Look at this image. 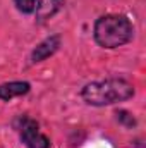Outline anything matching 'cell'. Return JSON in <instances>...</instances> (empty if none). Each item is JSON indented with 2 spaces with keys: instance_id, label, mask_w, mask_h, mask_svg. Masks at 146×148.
<instances>
[{
  "instance_id": "6",
  "label": "cell",
  "mask_w": 146,
  "mask_h": 148,
  "mask_svg": "<svg viewBox=\"0 0 146 148\" xmlns=\"http://www.w3.org/2000/svg\"><path fill=\"white\" fill-rule=\"evenodd\" d=\"M64 7V0H38L36 2V21L38 23H45L50 17H53L60 9Z\"/></svg>"
},
{
  "instance_id": "8",
  "label": "cell",
  "mask_w": 146,
  "mask_h": 148,
  "mask_svg": "<svg viewBox=\"0 0 146 148\" xmlns=\"http://www.w3.org/2000/svg\"><path fill=\"white\" fill-rule=\"evenodd\" d=\"M36 2L38 0H14L17 10L23 14H33L36 9Z\"/></svg>"
},
{
  "instance_id": "7",
  "label": "cell",
  "mask_w": 146,
  "mask_h": 148,
  "mask_svg": "<svg viewBox=\"0 0 146 148\" xmlns=\"http://www.w3.org/2000/svg\"><path fill=\"white\" fill-rule=\"evenodd\" d=\"M117 121L122 124V126H126V127H136L138 126V121L134 119V115L131 114V112L127 110H117Z\"/></svg>"
},
{
  "instance_id": "1",
  "label": "cell",
  "mask_w": 146,
  "mask_h": 148,
  "mask_svg": "<svg viewBox=\"0 0 146 148\" xmlns=\"http://www.w3.org/2000/svg\"><path fill=\"white\" fill-rule=\"evenodd\" d=\"M134 86L122 77H110L105 81L88 83L81 90V97L88 105L107 107L119 102H126L134 97Z\"/></svg>"
},
{
  "instance_id": "4",
  "label": "cell",
  "mask_w": 146,
  "mask_h": 148,
  "mask_svg": "<svg viewBox=\"0 0 146 148\" xmlns=\"http://www.w3.org/2000/svg\"><path fill=\"white\" fill-rule=\"evenodd\" d=\"M60 41H62V40H60L59 35H52V36L45 38L43 41H40L36 47L33 48V52H31V57H29L31 64L43 62V60H46L48 57H52V55L59 50Z\"/></svg>"
},
{
  "instance_id": "2",
  "label": "cell",
  "mask_w": 146,
  "mask_h": 148,
  "mask_svg": "<svg viewBox=\"0 0 146 148\" xmlns=\"http://www.w3.org/2000/svg\"><path fill=\"white\" fill-rule=\"evenodd\" d=\"M93 36L102 48H119L132 40L134 26L122 14H107L96 19Z\"/></svg>"
},
{
  "instance_id": "3",
  "label": "cell",
  "mask_w": 146,
  "mask_h": 148,
  "mask_svg": "<svg viewBox=\"0 0 146 148\" xmlns=\"http://www.w3.org/2000/svg\"><path fill=\"white\" fill-rule=\"evenodd\" d=\"M19 134H21V141L28 148H50V140L45 134H41L38 122L33 119L28 117L21 119Z\"/></svg>"
},
{
  "instance_id": "5",
  "label": "cell",
  "mask_w": 146,
  "mask_h": 148,
  "mask_svg": "<svg viewBox=\"0 0 146 148\" xmlns=\"http://www.w3.org/2000/svg\"><path fill=\"white\" fill-rule=\"evenodd\" d=\"M31 84L28 81H9L0 84V100L3 102H10L16 97H23L26 93H29Z\"/></svg>"
}]
</instances>
